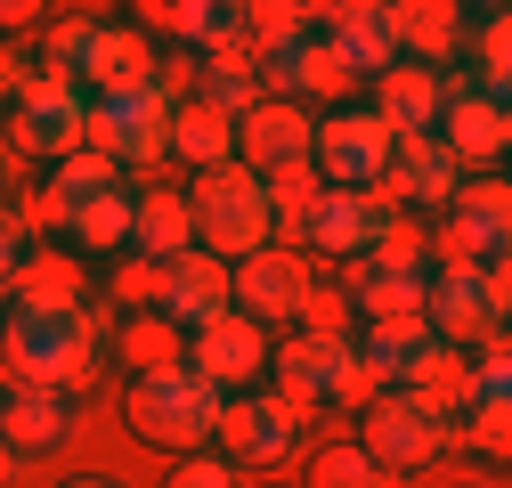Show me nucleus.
<instances>
[{
  "instance_id": "7ed1b4c3",
  "label": "nucleus",
  "mask_w": 512,
  "mask_h": 488,
  "mask_svg": "<svg viewBox=\"0 0 512 488\" xmlns=\"http://www.w3.org/2000/svg\"><path fill=\"white\" fill-rule=\"evenodd\" d=\"M220 391L196 383L187 366H163V375H131V391H122V415H131V432L147 448H171V456H196L212 432H220Z\"/></svg>"
},
{
  "instance_id": "cd10ccee",
  "label": "nucleus",
  "mask_w": 512,
  "mask_h": 488,
  "mask_svg": "<svg viewBox=\"0 0 512 488\" xmlns=\"http://www.w3.org/2000/svg\"><path fill=\"white\" fill-rule=\"evenodd\" d=\"M431 350V326L423 318H391V326H366V342H358V358L382 375V391H399V375Z\"/></svg>"
},
{
  "instance_id": "bb28decb",
  "label": "nucleus",
  "mask_w": 512,
  "mask_h": 488,
  "mask_svg": "<svg viewBox=\"0 0 512 488\" xmlns=\"http://www.w3.org/2000/svg\"><path fill=\"white\" fill-rule=\"evenodd\" d=\"M114 188V163L106 155H66V163H57V179H49V196H41V212H25V220H57V228H66V212L74 204H90V196H106Z\"/></svg>"
},
{
  "instance_id": "423d86ee",
  "label": "nucleus",
  "mask_w": 512,
  "mask_h": 488,
  "mask_svg": "<svg viewBox=\"0 0 512 488\" xmlns=\"http://www.w3.org/2000/svg\"><path fill=\"white\" fill-rule=\"evenodd\" d=\"M358 448L374 456V472H382V480H407V472H423V464L447 448V423H439L431 407H415L407 391H382V399H366Z\"/></svg>"
},
{
  "instance_id": "393cba45",
  "label": "nucleus",
  "mask_w": 512,
  "mask_h": 488,
  "mask_svg": "<svg viewBox=\"0 0 512 488\" xmlns=\"http://www.w3.org/2000/svg\"><path fill=\"white\" fill-rule=\"evenodd\" d=\"M269 74H277L285 90H317V98H342V90L358 82L342 57H334V41H326V33H301L285 57H269Z\"/></svg>"
},
{
  "instance_id": "7c9ffc66",
  "label": "nucleus",
  "mask_w": 512,
  "mask_h": 488,
  "mask_svg": "<svg viewBox=\"0 0 512 488\" xmlns=\"http://www.w3.org/2000/svg\"><path fill=\"white\" fill-rule=\"evenodd\" d=\"M439 253H447V269H504V220H447L439 228Z\"/></svg>"
},
{
  "instance_id": "dca6fc26",
  "label": "nucleus",
  "mask_w": 512,
  "mask_h": 488,
  "mask_svg": "<svg viewBox=\"0 0 512 488\" xmlns=\"http://www.w3.org/2000/svg\"><path fill=\"white\" fill-rule=\"evenodd\" d=\"M439 106H447V82H439L431 66H407V57H399V66L374 82V106H366V114H374L391 139H423L431 122H439Z\"/></svg>"
},
{
  "instance_id": "473e14b6",
  "label": "nucleus",
  "mask_w": 512,
  "mask_h": 488,
  "mask_svg": "<svg viewBox=\"0 0 512 488\" xmlns=\"http://www.w3.org/2000/svg\"><path fill=\"white\" fill-rule=\"evenodd\" d=\"M309 488H391L374 472V456L358 448V440H334V448H317V464H309Z\"/></svg>"
},
{
  "instance_id": "2eb2a0df",
  "label": "nucleus",
  "mask_w": 512,
  "mask_h": 488,
  "mask_svg": "<svg viewBox=\"0 0 512 488\" xmlns=\"http://www.w3.org/2000/svg\"><path fill=\"white\" fill-rule=\"evenodd\" d=\"M301 228H309V244H317V253L366 261V244L391 228V204H382V196H342V188H326V196L309 204V220H301Z\"/></svg>"
},
{
  "instance_id": "49530a36",
  "label": "nucleus",
  "mask_w": 512,
  "mask_h": 488,
  "mask_svg": "<svg viewBox=\"0 0 512 488\" xmlns=\"http://www.w3.org/2000/svg\"><path fill=\"white\" fill-rule=\"evenodd\" d=\"M66 488H114V480H66Z\"/></svg>"
},
{
  "instance_id": "5701e85b",
  "label": "nucleus",
  "mask_w": 512,
  "mask_h": 488,
  "mask_svg": "<svg viewBox=\"0 0 512 488\" xmlns=\"http://www.w3.org/2000/svg\"><path fill=\"white\" fill-rule=\"evenodd\" d=\"M163 155H187L196 171H220V163H236V122L220 114V106H171V139H163Z\"/></svg>"
},
{
  "instance_id": "f257e3e1",
  "label": "nucleus",
  "mask_w": 512,
  "mask_h": 488,
  "mask_svg": "<svg viewBox=\"0 0 512 488\" xmlns=\"http://www.w3.org/2000/svg\"><path fill=\"white\" fill-rule=\"evenodd\" d=\"M187 220H196V253L212 261H252V253H269V196H261V179H252L244 163H220V171H196V188H187Z\"/></svg>"
},
{
  "instance_id": "0eeeda50",
  "label": "nucleus",
  "mask_w": 512,
  "mask_h": 488,
  "mask_svg": "<svg viewBox=\"0 0 512 488\" xmlns=\"http://www.w3.org/2000/svg\"><path fill=\"white\" fill-rule=\"evenodd\" d=\"M163 139H171V98H163V82L90 98V155H106V163H155Z\"/></svg>"
},
{
  "instance_id": "a211bd4d",
  "label": "nucleus",
  "mask_w": 512,
  "mask_h": 488,
  "mask_svg": "<svg viewBox=\"0 0 512 488\" xmlns=\"http://www.w3.org/2000/svg\"><path fill=\"white\" fill-rule=\"evenodd\" d=\"M74 82H90L98 98H114V90H139V82H155L147 33H139V25H90V49H82Z\"/></svg>"
},
{
  "instance_id": "de8ad7c7",
  "label": "nucleus",
  "mask_w": 512,
  "mask_h": 488,
  "mask_svg": "<svg viewBox=\"0 0 512 488\" xmlns=\"http://www.w3.org/2000/svg\"><path fill=\"white\" fill-rule=\"evenodd\" d=\"M0 188H9V163H0Z\"/></svg>"
},
{
  "instance_id": "f3484780",
  "label": "nucleus",
  "mask_w": 512,
  "mask_h": 488,
  "mask_svg": "<svg viewBox=\"0 0 512 488\" xmlns=\"http://www.w3.org/2000/svg\"><path fill=\"white\" fill-rule=\"evenodd\" d=\"M220 310H228V261H212V253H179V261L163 269L155 318H171L179 334H196V326L220 318Z\"/></svg>"
},
{
  "instance_id": "1a4fd4ad",
  "label": "nucleus",
  "mask_w": 512,
  "mask_h": 488,
  "mask_svg": "<svg viewBox=\"0 0 512 488\" xmlns=\"http://www.w3.org/2000/svg\"><path fill=\"white\" fill-rule=\"evenodd\" d=\"M269 350H277V342L252 326V318L220 310V318H204L196 334H187V375L212 383V391L228 399V391H244V383H261V375H269Z\"/></svg>"
},
{
  "instance_id": "72a5a7b5",
  "label": "nucleus",
  "mask_w": 512,
  "mask_h": 488,
  "mask_svg": "<svg viewBox=\"0 0 512 488\" xmlns=\"http://www.w3.org/2000/svg\"><path fill=\"white\" fill-rule=\"evenodd\" d=\"M261 196H269V220H293V228H301V220H309V204L326 196V179H317L309 163H285V171H269V179H261Z\"/></svg>"
},
{
  "instance_id": "f03ea898",
  "label": "nucleus",
  "mask_w": 512,
  "mask_h": 488,
  "mask_svg": "<svg viewBox=\"0 0 512 488\" xmlns=\"http://www.w3.org/2000/svg\"><path fill=\"white\" fill-rule=\"evenodd\" d=\"M0 366L9 383H41V391H82L98 375V326L90 310H66V318H17L0 326Z\"/></svg>"
},
{
  "instance_id": "37998d69",
  "label": "nucleus",
  "mask_w": 512,
  "mask_h": 488,
  "mask_svg": "<svg viewBox=\"0 0 512 488\" xmlns=\"http://www.w3.org/2000/svg\"><path fill=\"white\" fill-rule=\"evenodd\" d=\"M82 49H90V25H82V17L49 33V57H57V74H66V82H74V66H82Z\"/></svg>"
},
{
  "instance_id": "2f4dec72",
  "label": "nucleus",
  "mask_w": 512,
  "mask_h": 488,
  "mask_svg": "<svg viewBox=\"0 0 512 488\" xmlns=\"http://www.w3.org/2000/svg\"><path fill=\"white\" fill-rule=\"evenodd\" d=\"M122 358H131V375H163V366H187V342L171 318H131L122 326Z\"/></svg>"
},
{
  "instance_id": "9d476101",
  "label": "nucleus",
  "mask_w": 512,
  "mask_h": 488,
  "mask_svg": "<svg viewBox=\"0 0 512 488\" xmlns=\"http://www.w3.org/2000/svg\"><path fill=\"white\" fill-rule=\"evenodd\" d=\"M431 139L447 147V163H456V171H496L504 147H512V114H504L496 90H447Z\"/></svg>"
},
{
  "instance_id": "4be33fe9",
  "label": "nucleus",
  "mask_w": 512,
  "mask_h": 488,
  "mask_svg": "<svg viewBox=\"0 0 512 488\" xmlns=\"http://www.w3.org/2000/svg\"><path fill=\"white\" fill-rule=\"evenodd\" d=\"M391 41H399L407 66H431V57H464V9H447V0L391 9Z\"/></svg>"
},
{
  "instance_id": "6e6552de",
  "label": "nucleus",
  "mask_w": 512,
  "mask_h": 488,
  "mask_svg": "<svg viewBox=\"0 0 512 488\" xmlns=\"http://www.w3.org/2000/svg\"><path fill=\"white\" fill-rule=\"evenodd\" d=\"M9 122H17V147H33V155H57V163L90 147V98H82L66 74H33V82L17 90Z\"/></svg>"
},
{
  "instance_id": "c9c22d12",
  "label": "nucleus",
  "mask_w": 512,
  "mask_h": 488,
  "mask_svg": "<svg viewBox=\"0 0 512 488\" xmlns=\"http://www.w3.org/2000/svg\"><path fill=\"white\" fill-rule=\"evenodd\" d=\"M204 106H220L228 122H236L244 106H261V90H252V74L236 66V49H220V66H212V82H204Z\"/></svg>"
},
{
  "instance_id": "58836bf2",
  "label": "nucleus",
  "mask_w": 512,
  "mask_h": 488,
  "mask_svg": "<svg viewBox=\"0 0 512 488\" xmlns=\"http://www.w3.org/2000/svg\"><path fill=\"white\" fill-rule=\"evenodd\" d=\"M25 261H33V220L0 204V285H9V277H17Z\"/></svg>"
},
{
  "instance_id": "20e7f679",
  "label": "nucleus",
  "mask_w": 512,
  "mask_h": 488,
  "mask_svg": "<svg viewBox=\"0 0 512 488\" xmlns=\"http://www.w3.org/2000/svg\"><path fill=\"white\" fill-rule=\"evenodd\" d=\"M504 301H512L504 269H439V277H423V326H431V342L472 358V350L504 342Z\"/></svg>"
},
{
  "instance_id": "ddd939ff",
  "label": "nucleus",
  "mask_w": 512,
  "mask_h": 488,
  "mask_svg": "<svg viewBox=\"0 0 512 488\" xmlns=\"http://www.w3.org/2000/svg\"><path fill=\"white\" fill-rule=\"evenodd\" d=\"M74 391H41V383H9L0 391V448L41 456V448H66L74 440Z\"/></svg>"
},
{
  "instance_id": "4468645a",
  "label": "nucleus",
  "mask_w": 512,
  "mask_h": 488,
  "mask_svg": "<svg viewBox=\"0 0 512 488\" xmlns=\"http://www.w3.org/2000/svg\"><path fill=\"white\" fill-rule=\"evenodd\" d=\"M382 188H391L399 204H415V212H447V204H456V188H464V171L447 163V147L423 131V139H399V147H391Z\"/></svg>"
},
{
  "instance_id": "ea45409f",
  "label": "nucleus",
  "mask_w": 512,
  "mask_h": 488,
  "mask_svg": "<svg viewBox=\"0 0 512 488\" xmlns=\"http://www.w3.org/2000/svg\"><path fill=\"white\" fill-rule=\"evenodd\" d=\"M301 318L317 326V342H342V326H350V293H317V285H309Z\"/></svg>"
},
{
  "instance_id": "9b49d317",
  "label": "nucleus",
  "mask_w": 512,
  "mask_h": 488,
  "mask_svg": "<svg viewBox=\"0 0 512 488\" xmlns=\"http://www.w3.org/2000/svg\"><path fill=\"white\" fill-rule=\"evenodd\" d=\"M301 301H309V277H301L293 253H277V244L228 269V310L252 318L261 334H269V326H293V318H301Z\"/></svg>"
},
{
  "instance_id": "aec40b11",
  "label": "nucleus",
  "mask_w": 512,
  "mask_h": 488,
  "mask_svg": "<svg viewBox=\"0 0 512 488\" xmlns=\"http://www.w3.org/2000/svg\"><path fill=\"white\" fill-rule=\"evenodd\" d=\"M334 57L358 74V82H382L399 66V41H391V9H334Z\"/></svg>"
},
{
  "instance_id": "a19ab883",
  "label": "nucleus",
  "mask_w": 512,
  "mask_h": 488,
  "mask_svg": "<svg viewBox=\"0 0 512 488\" xmlns=\"http://www.w3.org/2000/svg\"><path fill=\"white\" fill-rule=\"evenodd\" d=\"M114 301H122V310H139V301H163V269H147V261H122Z\"/></svg>"
},
{
  "instance_id": "a878e982",
  "label": "nucleus",
  "mask_w": 512,
  "mask_h": 488,
  "mask_svg": "<svg viewBox=\"0 0 512 488\" xmlns=\"http://www.w3.org/2000/svg\"><path fill=\"white\" fill-rule=\"evenodd\" d=\"M131 212H139L131 188H106V196H90V204L66 212V236L82 244V253H122V244H131Z\"/></svg>"
},
{
  "instance_id": "f704fd0d",
  "label": "nucleus",
  "mask_w": 512,
  "mask_h": 488,
  "mask_svg": "<svg viewBox=\"0 0 512 488\" xmlns=\"http://www.w3.org/2000/svg\"><path fill=\"white\" fill-rule=\"evenodd\" d=\"M464 41H472V74H480V90H496V98H504V66H512V25H504V17L488 9V17H480V33H464Z\"/></svg>"
},
{
  "instance_id": "79ce46f5",
  "label": "nucleus",
  "mask_w": 512,
  "mask_h": 488,
  "mask_svg": "<svg viewBox=\"0 0 512 488\" xmlns=\"http://www.w3.org/2000/svg\"><path fill=\"white\" fill-rule=\"evenodd\" d=\"M456 212L464 220H504V179H472V188H456Z\"/></svg>"
},
{
  "instance_id": "c03bdc74",
  "label": "nucleus",
  "mask_w": 512,
  "mask_h": 488,
  "mask_svg": "<svg viewBox=\"0 0 512 488\" xmlns=\"http://www.w3.org/2000/svg\"><path fill=\"white\" fill-rule=\"evenodd\" d=\"M25 82H33V74H25V57H9V49H0V98L17 106V90H25Z\"/></svg>"
},
{
  "instance_id": "b1692460",
  "label": "nucleus",
  "mask_w": 512,
  "mask_h": 488,
  "mask_svg": "<svg viewBox=\"0 0 512 488\" xmlns=\"http://www.w3.org/2000/svg\"><path fill=\"white\" fill-rule=\"evenodd\" d=\"M9 293H17V318H66V310H82V269L57 253H33L9 277Z\"/></svg>"
},
{
  "instance_id": "a18cd8bd",
  "label": "nucleus",
  "mask_w": 512,
  "mask_h": 488,
  "mask_svg": "<svg viewBox=\"0 0 512 488\" xmlns=\"http://www.w3.org/2000/svg\"><path fill=\"white\" fill-rule=\"evenodd\" d=\"M17 480V448H0V488H9Z\"/></svg>"
},
{
  "instance_id": "4c0bfd02",
  "label": "nucleus",
  "mask_w": 512,
  "mask_h": 488,
  "mask_svg": "<svg viewBox=\"0 0 512 488\" xmlns=\"http://www.w3.org/2000/svg\"><path fill=\"white\" fill-rule=\"evenodd\" d=\"M504 432H512V407H472V423H447V440H472L480 456H504Z\"/></svg>"
},
{
  "instance_id": "6ab92c4d",
  "label": "nucleus",
  "mask_w": 512,
  "mask_h": 488,
  "mask_svg": "<svg viewBox=\"0 0 512 488\" xmlns=\"http://www.w3.org/2000/svg\"><path fill=\"white\" fill-rule=\"evenodd\" d=\"M212 440H228V464L236 472L244 464H277L293 448V415L277 399H236V407H220V432Z\"/></svg>"
},
{
  "instance_id": "c756f323",
  "label": "nucleus",
  "mask_w": 512,
  "mask_h": 488,
  "mask_svg": "<svg viewBox=\"0 0 512 488\" xmlns=\"http://www.w3.org/2000/svg\"><path fill=\"white\" fill-rule=\"evenodd\" d=\"M147 17H163L179 41H204V49H236L244 33V9H220V0H179V9H147Z\"/></svg>"
},
{
  "instance_id": "c85d7f7f",
  "label": "nucleus",
  "mask_w": 512,
  "mask_h": 488,
  "mask_svg": "<svg viewBox=\"0 0 512 488\" xmlns=\"http://www.w3.org/2000/svg\"><path fill=\"white\" fill-rule=\"evenodd\" d=\"M350 301L366 310V326H391V318H423V277H399V269H358Z\"/></svg>"
},
{
  "instance_id": "f8f14e48",
  "label": "nucleus",
  "mask_w": 512,
  "mask_h": 488,
  "mask_svg": "<svg viewBox=\"0 0 512 488\" xmlns=\"http://www.w3.org/2000/svg\"><path fill=\"white\" fill-rule=\"evenodd\" d=\"M309 139H317V122H309V106H293V98H261V106L236 114V163H244L252 179H269V171H285V163H309Z\"/></svg>"
},
{
  "instance_id": "412c9836",
  "label": "nucleus",
  "mask_w": 512,
  "mask_h": 488,
  "mask_svg": "<svg viewBox=\"0 0 512 488\" xmlns=\"http://www.w3.org/2000/svg\"><path fill=\"white\" fill-rule=\"evenodd\" d=\"M131 253L147 261V269H171L179 253H196V220H187V196H139V212H131Z\"/></svg>"
},
{
  "instance_id": "e433bc0d",
  "label": "nucleus",
  "mask_w": 512,
  "mask_h": 488,
  "mask_svg": "<svg viewBox=\"0 0 512 488\" xmlns=\"http://www.w3.org/2000/svg\"><path fill=\"white\" fill-rule=\"evenodd\" d=\"M163 488H236V464L212 456V448H196V456H179V464L163 472Z\"/></svg>"
},
{
  "instance_id": "39448f33",
  "label": "nucleus",
  "mask_w": 512,
  "mask_h": 488,
  "mask_svg": "<svg viewBox=\"0 0 512 488\" xmlns=\"http://www.w3.org/2000/svg\"><path fill=\"white\" fill-rule=\"evenodd\" d=\"M391 131L366 114V106H334L326 122H317V139H309V171L326 179V188L342 196H374L382 188V171H391Z\"/></svg>"
}]
</instances>
